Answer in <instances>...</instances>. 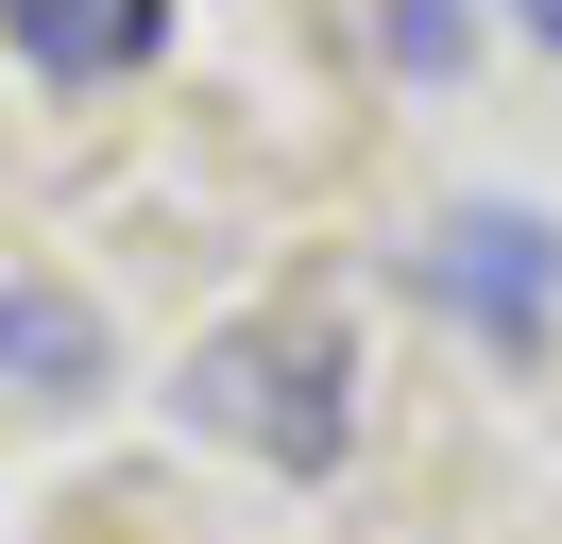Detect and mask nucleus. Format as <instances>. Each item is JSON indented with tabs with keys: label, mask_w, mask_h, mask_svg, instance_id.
Instances as JSON below:
<instances>
[{
	"label": "nucleus",
	"mask_w": 562,
	"mask_h": 544,
	"mask_svg": "<svg viewBox=\"0 0 562 544\" xmlns=\"http://www.w3.org/2000/svg\"><path fill=\"white\" fill-rule=\"evenodd\" d=\"M512 18H528V34H546V52H562V0H512Z\"/></svg>",
	"instance_id": "423d86ee"
},
{
	"label": "nucleus",
	"mask_w": 562,
	"mask_h": 544,
	"mask_svg": "<svg viewBox=\"0 0 562 544\" xmlns=\"http://www.w3.org/2000/svg\"><path fill=\"white\" fill-rule=\"evenodd\" d=\"M392 68H426V86L460 68V18H443V0H392Z\"/></svg>",
	"instance_id": "39448f33"
},
{
	"label": "nucleus",
	"mask_w": 562,
	"mask_h": 544,
	"mask_svg": "<svg viewBox=\"0 0 562 544\" xmlns=\"http://www.w3.org/2000/svg\"><path fill=\"white\" fill-rule=\"evenodd\" d=\"M0 34L52 68V86H120V68H154V34H171V0H0Z\"/></svg>",
	"instance_id": "7ed1b4c3"
},
{
	"label": "nucleus",
	"mask_w": 562,
	"mask_h": 544,
	"mask_svg": "<svg viewBox=\"0 0 562 544\" xmlns=\"http://www.w3.org/2000/svg\"><path fill=\"white\" fill-rule=\"evenodd\" d=\"M0 374H35V392H86V374H103L86 306H52V290H0Z\"/></svg>",
	"instance_id": "20e7f679"
},
{
	"label": "nucleus",
	"mask_w": 562,
	"mask_h": 544,
	"mask_svg": "<svg viewBox=\"0 0 562 544\" xmlns=\"http://www.w3.org/2000/svg\"><path fill=\"white\" fill-rule=\"evenodd\" d=\"M426 306H460L494 358H546L562 340V238L528 222V204H460V222L426 238Z\"/></svg>",
	"instance_id": "f03ea898"
},
{
	"label": "nucleus",
	"mask_w": 562,
	"mask_h": 544,
	"mask_svg": "<svg viewBox=\"0 0 562 544\" xmlns=\"http://www.w3.org/2000/svg\"><path fill=\"white\" fill-rule=\"evenodd\" d=\"M188 426L239 442V460H273V476H341V442H358V358H341V324H324V306H290V324H222L205 358H188Z\"/></svg>",
	"instance_id": "f257e3e1"
}]
</instances>
